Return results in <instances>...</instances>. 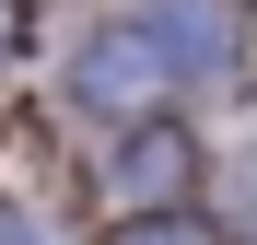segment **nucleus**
Here are the masks:
<instances>
[{"label":"nucleus","mask_w":257,"mask_h":245,"mask_svg":"<svg viewBox=\"0 0 257 245\" xmlns=\"http://www.w3.org/2000/svg\"><path fill=\"white\" fill-rule=\"evenodd\" d=\"M117 245H222V233L187 222V210H141V222H117Z\"/></svg>","instance_id":"obj_2"},{"label":"nucleus","mask_w":257,"mask_h":245,"mask_svg":"<svg viewBox=\"0 0 257 245\" xmlns=\"http://www.w3.org/2000/svg\"><path fill=\"white\" fill-rule=\"evenodd\" d=\"M70 105L82 117H152V105H187V70L176 47L152 35V12H117L105 35H82V59H70Z\"/></svg>","instance_id":"obj_1"},{"label":"nucleus","mask_w":257,"mask_h":245,"mask_svg":"<svg viewBox=\"0 0 257 245\" xmlns=\"http://www.w3.org/2000/svg\"><path fill=\"white\" fill-rule=\"evenodd\" d=\"M0 245H47V233H35V222H12V210H0Z\"/></svg>","instance_id":"obj_4"},{"label":"nucleus","mask_w":257,"mask_h":245,"mask_svg":"<svg viewBox=\"0 0 257 245\" xmlns=\"http://www.w3.org/2000/svg\"><path fill=\"white\" fill-rule=\"evenodd\" d=\"M12 35H24V0H0V59H12Z\"/></svg>","instance_id":"obj_3"}]
</instances>
